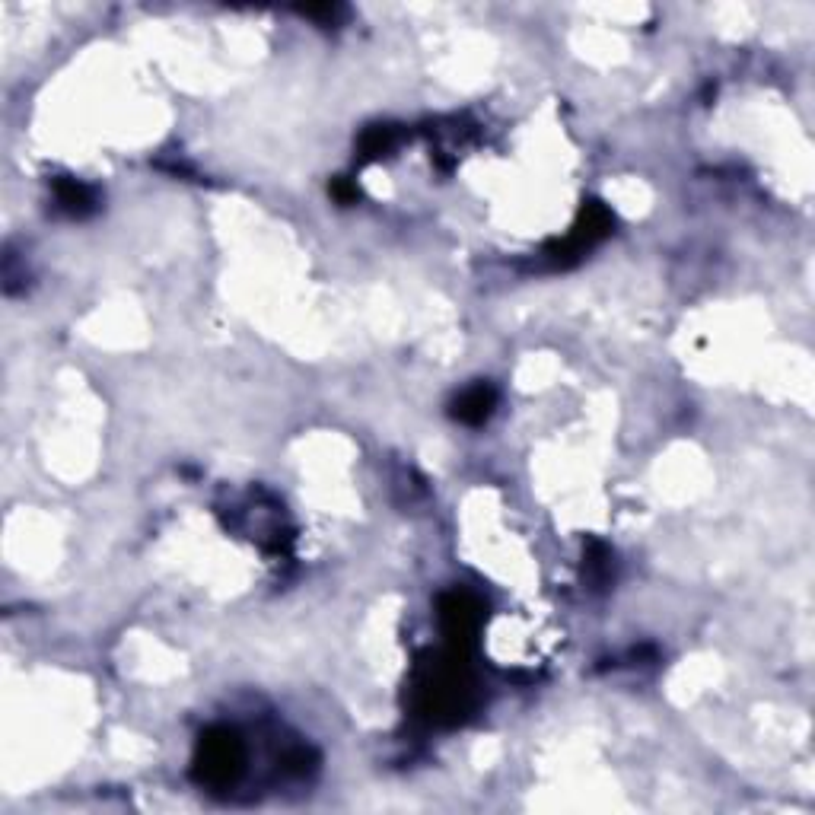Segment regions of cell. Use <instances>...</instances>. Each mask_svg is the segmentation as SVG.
Returning <instances> with one entry per match:
<instances>
[{
  "instance_id": "obj_4",
  "label": "cell",
  "mask_w": 815,
  "mask_h": 815,
  "mask_svg": "<svg viewBox=\"0 0 815 815\" xmlns=\"http://www.w3.org/2000/svg\"><path fill=\"white\" fill-rule=\"evenodd\" d=\"M392 144H395V131L392 128H373L367 137H363V153L370 156H383L386 150H392Z\"/></svg>"
},
{
  "instance_id": "obj_3",
  "label": "cell",
  "mask_w": 815,
  "mask_h": 815,
  "mask_svg": "<svg viewBox=\"0 0 815 815\" xmlns=\"http://www.w3.org/2000/svg\"><path fill=\"white\" fill-rule=\"evenodd\" d=\"M55 195H58V207L67 211L71 217H86L96 207V195L93 188L80 185L77 179H61L55 182Z\"/></svg>"
},
{
  "instance_id": "obj_2",
  "label": "cell",
  "mask_w": 815,
  "mask_h": 815,
  "mask_svg": "<svg viewBox=\"0 0 815 815\" xmlns=\"http://www.w3.org/2000/svg\"><path fill=\"white\" fill-rule=\"evenodd\" d=\"M497 405V392L491 386H472V389H465L459 398H456V405H453V414L462 421V424H484L491 418V411Z\"/></svg>"
},
{
  "instance_id": "obj_1",
  "label": "cell",
  "mask_w": 815,
  "mask_h": 815,
  "mask_svg": "<svg viewBox=\"0 0 815 815\" xmlns=\"http://www.w3.org/2000/svg\"><path fill=\"white\" fill-rule=\"evenodd\" d=\"M242 771V742L230 730H214L201 739L198 780L207 787H230Z\"/></svg>"
}]
</instances>
